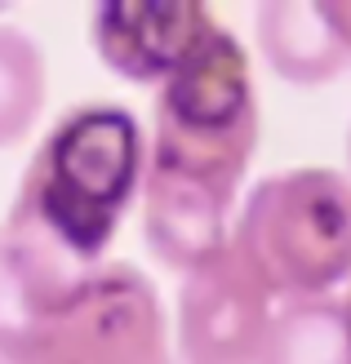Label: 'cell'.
Masks as SVG:
<instances>
[{
	"mask_svg": "<svg viewBox=\"0 0 351 364\" xmlns=\"http://www.w3.org/2000/svg\"><path fill=\"white\" fill-rule=\"evenodd\" d=\"M142 173L147 134L138 116L120 102H76L31 151L9 218L41 231L80 267H98L142 191Z\"/></svg>",
	"mask_w": 351,
	"mask_h": 364,
	"instance_id": "1",
	"label": "cell"
},
{
	"mask_svg": "<svg viewBox=\"0 0 351 364\" xmlns=\"http://www.w3.org/2000/svg\"><path fill=\"white\" fill-rule=\"evenodd\" d=\"M258 151V89L245 45L214 27L200 49L156 89L147 169L205 187L236 205Z\"/></svg>",
	"mask_w": 351,
	"mask_h": 364,
	"instance_id": "2",
	"label": "cell"
},
{
	"mask_svg": "<svg viewBox=\"0 0 351 364\" xmlns=\"http://www.w3.org/2000/svg\"><path fill=\"white\" fill-rule=\"evenodd\" d=\"M231 249L271 298H334L351 280V178L329 165H298L253 182Z\"/></svg>",
	"mask_w": 351,
	"mask_h": 364,
	"instance_id": "3",
	"label": "cell"
},
{
	"mask_svg": "<svg viewBox=\"0 0 351 364\" xmlns=\"http://www.w3.org/2000/svg\"><path fill=\"white\" fill-rule=\"evenodd\" d=\"M71 364H174L156 284L129 262H98L36 324Z\"/></svg>",
	"mask_w": 351,
	"mask_h": 364,
	"instance_id": "4",
	"label": "cell"
},
{
	"mask_svg": "<svg viewBox=\"0 0 351 364\" xmlns=\"http://www.w3.org/2000/svg\"><path fill=\"white\" fill-rule=\"evenodd\" d=\"M271 316V294L227 245L178 284L174 355L182 364H258Z\"/></svg>",
	"mask_w": 351,
	"mask_h": 364,
	"instance_id": "5",
	"label": "cell"
},
{
	"mask_svg": "<svg viewBox=\"0 0 351 364\" xmlns=\"http://www.w3.org/2000/svg\"><path fill=\"white\" fill-rule=\"evenodd\" d=\"M214 27L196 0H107L89 14V45L112 76L160 89Z\"/></svg>",
	"mask_w": 351,
	"mask_h": 364,
	"instance_id": "6",
	"label": "cell"
},
{
	"mask_svg": "<svg viewBox=\"0 0 351 364\" xmlns=\"http://www.w3.org/2000/svg\"><path fill=\"white\" fill-rule=\"evenodd\" d=\"M253 41L276 76L303 89L338 80L351 63L320 0H263L253 14Z\"/></svg>",
	"mask_w": 351,
	"mask_h": 364,
	"instance_id": "7",
	"label": "cell"
},
{
	"mask_svg": "<svg viewBox=\"0 0 351 364\" xmlns=\"http://www.w3.org/2000/svg\"><path fill=\"white\" fill-rule=\"evenodd\" d=\"M258 364H351V316L338 298L285 302L271 316Z\"/></svg>",
	"mask_w": 351,
	"mask_h": 364,
	"instance_id": "8",
	"label": "cell"
},
{
	"mask_svg": "<svg viewBox=\"0 0 351 364\" xmlns=\"http://www.w3.org/2000/svg\"><path fill=\"white\" fill-rule=\"evenodd\" d=\"M49 98V67L41 45L23 27L0 23V151L18 147Z\"/></svg>",
	"mask_w": 351,
	"mask_h": 364,
	"instance_id": "9",
	"label": "cell"
},
{
	"mask_svg": "<svg viewBox=\"0 0 351 364\" xmlns=\"http://www.w3.org/2000/svg\"><path fill=\"white\" fill-rule=\"evenodd\" d=\"M0 364H71L41 329H0Z\"/></svg>",
	"mask_w": 351,
	"mask_h": 364,
	"instance_id": "10",
	"label": "cell"
},
{
	"mask_svg": "<svg viewBox=\"0 0 351 364\" xmlns=\"http://www.w3.org/2000/svg\"><path fill=\"white\" fill-rule=\"evenodd\" d=\"M320 9H325L329 27H334V36L342 41L347 58H351V0H320Z\"/></svg>",
	"mask_w": 351,
	"mask_h": 364,
	"instance_id": "11",
	"label": "cell"
},
{
	"mask_svg": "<svg viewBox=\"0 0 351 364\" xmlns=\"http://www.w3.org/2000/svg\"><path fill=\"white\" fill-rule=\"evenodd\" d=\"M347 169H351V129H347ZM351 178V173H347Z\"/></svg>",
	"mask_w": 351,
	"mask_h": 364,
	"instance_id": "12",
	"label": "cell"
},
{
	"mask_svg": "<svg viewBox=\"0 0 351 364\" xmlns=\"http://www.w3.org/2000/svg\"><path fill=\"white\" fill-rule=\"evenodd\" d=\"M347 316H351V298H347Z\"/></svg>",
	"mask_w": 351,
	"mask_h": 364,
	"instance_id": "13",
	"label": "cell"
}]
</instances>
